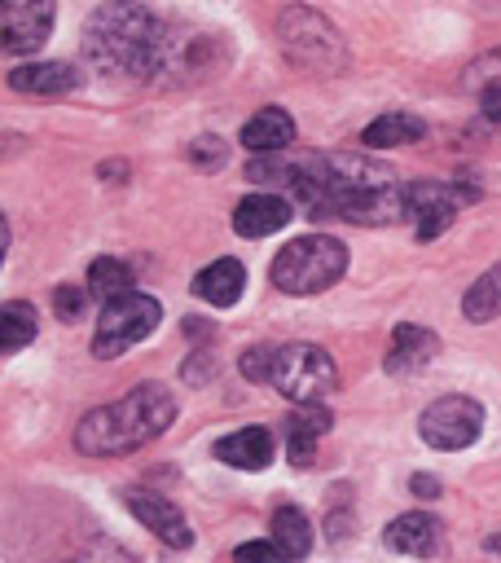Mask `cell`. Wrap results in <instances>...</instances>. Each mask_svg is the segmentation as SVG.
Wrapping results in <instances>:
<instances>
[{
  "instance_id": "obj_8",
  "label": "cell",
  "mask_w": 501,
  "mask_h": 563,
  "mask_svg": "<svg viewBox=\"0 0 501 563\" xmlns=\"http://www.w3.org/2000/svg\"><path fill=\"white\" fill-rule=\"evenodd\" d=\"M417 431L431 449L439 453H457V449H470L483 431V405L470 400V396H439L422 409L417 418Z\"/></svg>"
},
{
  "instance_id": "obj_3",
  "label": "cell",
  "mask_w": 501,
  "mask_h": 563,
  "mask_svg": "<svg viewBox=\"0 0 501 563\" xmlns=\"http://www.w3.org/2000/svg\"><path fill=\"white\" fill-rule=\"evenodd\" d=\"M176 418V396L163 383H136L123 400H110L79 418L75 449L88 457H123L158 440Z\"/></svg>"
},
{
  "instance_id": "obj_15",
  "label": "cell",
  "mask_w": 501,
  "mask_h": 563,
  "mask_svg": "<svg viewBox=\"0 0 501 563\" xmlns=\"http://www.w3.org/2000/svg\"><path fill=\"white\" fill-rule=\"evenodd\" d=\"M330 409L325 405H299L290 418H286V449H290V462L294 466H312L316 462V440L330 431Z\"/></svg>"
},
{
  "instance_id": "obj_28",
  "label": "cell",
  "mask_w": 501,
  "mask_h": 563,
  "mask_svg": "<svg viewBox=\"0 0 501 563\" xmlns=\"http://www.w3.org/2000/svg\"><path fill=\"white\" fill-rule=\"evenodd\" d=\"M189 158H193L198 167H215V163L224 158V141H220V136H198V141L189 145Z\"/></svg>"
},
{
  "instance_id": "obj_26",
  "label": "cell",
  "mask_w": 501,
  "mask_h": 563,
  "mask_svg": "<svg viewBox=\"0 0 501 563\" xmlns=\"http://www.w3.org/2000/svg\"><path fill=\"white\" fill-rule=\"evenodd\" d=\"M233 563H290L277 541H242L233 550Z\"/></svg>"
},
{
  "instance_id": "obj_22",
  "label": "cell",
  "mask_w": 501,
  "mask_h": 563,
  "mask_svg": "<svg viewBox=\"0 0 501 563\" xmlns=\"http://www.w3.org/2000/svg\"><path fill=\"white\" fill-rule=\"evenodd\" d=\"M127 290H132V268H127L123 260L101 255V260L88 264V295H97V299H119V295H127Z\"/></svg>"
},
{
  "instance_id": "obj_17",
  "label": "cell",
  "mask_w": 501,
  "mask_h": 563,
  "mask_svg": "<svg viewBox=\"0 0 501 563\" xmlns=\"http://www.w3.org/2000/svg\"><path fill=\"white\" fill-rule=\"evenodd\" d=\"M242 290H246V268H242V260H233V255L211 260V264L193 277V295H198V299H207V303H215V308L237 303V299H242Z\"/></svg>"
},
{
  "instance_id": "obj_25",
  "label": "cell",
  "mask_w": 501,
  "mask_h": 563,
  "mask_svg": "<svg viewBox=\"0 0 501 563\" xmlns=\"http://www.w3.org/2000/svg\"><path fill=\"white\" fill-rule=\"evenodd\" d=\"M461 88L466 92H492V88H501V48L497 53H483L479 62H470L466 66V75H461Z\"/></svg>"
},
{
  "instance_id": "obj_27",
  "label": "cell",
  "mask_w": 501,
  "mask_h": 563,
  "mask_svg": "<svg viewBox=\"0 0 501 563\" xmlns=\"http://www.w3.org/2000/svg\"><path fill=\"white\" fill-rule=\"evenodd\" d=\"M272 356H277V347L268 352V347H250V352H242V374L250 378V383H268V374H272Z\"/></svg>"
},
{
  "instance_id": "obj_12",
  "label": "cell",
  "mask_w": 501,
  "mask_h": 563,
  "mask_svg": "<svg viewBox=\"0 0 501 563\" xmlns=\"http://www.w3.org/2000/svg\"><path fill=\"white\" fill-rule=\"evenodd\" d=\"M387 545L409 559H435L444 550V523L426 510H409L387 523Z\"/></svg>"
},
{
  "instance_id": "obj_23",
  "label": "cell",
  "mask_w": 501,
  "mask_h": 563,
  "mask_svg": "<svg viewBox=\"0 0 501 563\" xmlns=\"http://www.w3.org/2000/svg\"><path fill=\"white\" fill-rule=\"evenodd\" d=\"M35 308L31 303H18V299H9L4 303V339H0V347L13 356V352H22L31 339H35Z\"/></svg>"
},
{
  "instance_id": "obj_18",
  "label": "cell",
  "mask_w": 501,
  "mask_h": 563,
  "mask_svg": "<svg viewBox=\"0 0 501 563\" xmlns=\"http://www.w3.org/2000/svg\"><path fill=\"white\" fill-rule=\"evenodd\" d=\"M215 457L237 471H264L272 462V431L268 427H242L215 444Z\"/></svg>"
},
{
  "instance_id": "obj_31",
  "label": "cell",
  "mask_w": 501,
  "mask_h": 563,
  "mask_svg": "<svg viewBox=\"0 0 501 563\" xmlns=\"http://www.w3.org/2000/svg\"><path fill=\"white\" fill-rule=\"evenodd\" d=\"M185 378H189V383H193V378H211V356H207V352H202V361L189 356V361H185Z\"/></svg>"
},
{
  "instance_id": "obj_24",
  "label": "cell",
  "mask_w": 501,
  "mask_h": 563,
  "mask_svg": "<svg viewBox=\"0 0 501 563\" xmlns=\"http://www.w3.org/2000/svg\"><path fill=\"white\" fill-rule=\"evenodd\" d=\"M461 312H466V321H492L497 312H501V286L483 273L470 290H466V299H461Z\"/></svg>"
},
{
  "instance_id": "obj_6",
  "label": "cell",
  "mask_w": 501,
  "mask_h": 563,
  "mask_svg": "<svg viewBox=\"0 0 501 563\" xmlns=\"http://www.w3.org/2000/svg\"><path fill=\"white\" fill-rule=\"evenodd\" d=\"M277 40L290 57V66L299 70H316V75H334L343 66V40L338 31L312 13V9H286L277 22Z\"/></svg>"
},
{
  "instance_id": "obj_14",
  "label": "cell",
  "mask_w": 501,
  "mask_h": 563,
  "mask_svg": "<svg viewBox=\"0 0 501 563\" xmlns=\"http://www.w3.org/2000/svg\"><path fill=\"white\" fill-rule=\"evenodd\" d=\"M290 216H294V211H290L286 198H277V194H246V198L233 207V229H237L242 238H268V233H277Z\"/></svg>"
},
{
  "instance_id": "obj_2",
  "label": "cell",
  "mask_w": 501,
  "mask_h": 563,
  "mask_svg": "<svg viewBox=\"0 0 501 563\" xmlns=\"http://www.w3.org/2000/svg\"><path fill=\"white\" fill-rule=\"evenodd\" d=\"M167 48H171V26L163 18H154L141 0H105L84 22L88 62L119 79L163 84Z\"/></svg>"
},
{
  "instance_id": "obj_21",
  "label": "cell",
  "mask_w": 501,
  "mask_h": 563,
  "mask_svg": "<svg viewBox=\"0 0 501 563\" xmlns=\"http://www.w3.org/2000/svg\"><path fill=\"white\" fill-rule=\"evenodd\" d=\"M272 541L281 545V554L290 563L294 559H308V550H312V523H308V515L299 506H277V515H272Z\"/></svg>"
},
{
  "instance_id": "obj_20",
  "label": "cell",
  "mask_w": 501,
  "mask_h": 563,
  "mask_svg": "<svg viewBox=\"0 0 501 563\" xmlns=\"http://www.w3.org/2000/svg\"><path fill=\"white\" fill-rule=\"evenodd\" d=\"M422 136H426V123H422L417 114H409V110H387V114H378V119L360 132V141H365L369 150L413 145V141H422Z\"/></svg>"
},
{
  "instance_id": "obj_9",
  "label": "cell",
  "mask_w": 501,
  "mask_h": 563,
  "mask_svg": "<svg viewBox=\"0 0 501 563\" xmlns=\"http://www.w3.org/2000/svg\"><path fill=\"white\" fill-rule=\"evenodd\" d=\"M470 198H479V189H475V185L409 180V185H404V216L417 224V238H422V242H431V238H439V233L453 224L457 207H461V202H470Z\"/></svg>"
},
{
  "instance_id": "obj_16",
  "label": "cell",
  "mask_w": 501,
  "mask_h": 563,
  "mask_svg": "<svg viewBox=\"0 0 501 563\" xmlns=\"http://www.w3.org/2000/svg\"><path fill=\"white\" fill-rule=\"evenodd\" d=\"M9 84L31 97H62V92L79 88V70L66 62H26V66L9 70Z\"/></svg>"
},
{
  "instance_id": "obj_11",
  "label": "cell",
  "mask_w": 501,
  "mask_h": 563,
  "mask_svg": "<svg viewBox=\"0 0 501 563\" xmlns=\"http://www.w3.org/2000/svg\"><path fill=\"white\" fill-rule=\"evenodd\" d=\"M123 506L141 519V528H149L163 545H176V550H185L189 541H193V532H189V523H185V515L176 510V501H167L163 493H145V488H127L123 493Z\"/></svg>"
},
{
  "instance_id": "obj_4",
  "label": "cell",
  "mask_w": 501,
  "mask_h": 563,
  "mask_svg": "<svg viewBox=\"0 0 501 563\" xmlns=\"http://www.w3.org/2000/svg\"><path fill=\"white\" fill-rule=\"evenodd\" d=\"M343 273H347V246L338 238H325V233H308V238L286 242L268 264V282L281 295H321Z\"/></svg>"
},
{
  "instance_id": "obj_1",
  "label": "cell",
  "mask_w": 501,
  "mask_h": 563,
  "mask_svg": "<svg viewBox=\"0 0 501 563\" xmlns=\"http://www.w3.org/2000/svg\"><path fill=\"white\" fill-rule=\"evenodd\" d=\"M294 202L312 220H347V224H396L404 216V185L387 163L365 154H316L294 163L290 180Z\"/></svg>"
},
{
  "instance_id": "obj_5",
  "label": "cell",
  "mask_w": 501,
  "mask_h": 563,
  "mask_svg": "<svg viewBox=\"0 0 501 563\" xmlns=\"http://www.w3.org/2000/svg\"><path fill=\"white\" fill-rule=\"evenodd\" d=\"M268 383L294 405H321L338 387V365L321 343H286L272 356Z\"/></svg>"
},
{
  "instance_id": "obj_10",
  "label": "cell",
  "mask_w": 501,
  "mask_h": 563,
  "mask_svg": "<svg viewBox=\"0 0 501 563\" xmlns=\"http://www.w3.org/2000/svg\"><path fill=\"white\" fill-rule=\"evenodd\" d=\"M53 0H4L0 22H4V53L9 57H31L44 48L53 31Z\"/></svg>"
},
{
  "instance_id": "obj_32",
  "label": "cell",
  "mask_w": 501,
  "mask_h": 563,
  "mask_svg": "<svg viewBox=\"0 0 501 563\" xmlns=\"http://www.w3.org/2000/svg\"><path fill=\"white\" fill-rule=\"evenodd\" d=\"M409 488H413L417 497H439V484H435L431 475H413V479H409Z\"/></svg>"
},
{
  "instance_id": "obj_34",
  "label": "cell",
  "mask_w": 501,
  "mask_h": 563,
  "mask_svg": "<svg viewBox=\"0 0 501 563\" xmlns=\"http://www.w3.org/2000/svg\"><path fill=\"white\" fill-rule=\"evenodd\" d=\"M488 277H492V282H497V286H501V264H497V268H492V273H488Z\"/></svg>"
},
{
  "instance_id": "obj_30",
  "label": "cell",
  "mask_w": 501,
  "mask_h": 563,
  "mask_svg": "<svg viewBox=\"0 0 501 563\" xmlns=\"http://www.w3.org/2000/svg\"><path fill=\"white\" fill-rule=\"evenodd\" d=\"M479 119H483L488 128H501V88L479 92Z\"/></svg>"
},
{
  "instance_id": "obj_13",
  "label": "cell",
  "mask_w": 501,
  "mask_h": 563,
  "mask_svg": "<svg viewBox=\"0 0 501 563\" xmlns=\"http://www.w3.org/2000/svg\"><path fill=\"white\" fill-rule=\"evenodd\" d=\"M237 141L250 150V154H281L290 141H294V119L281 110V106H264L259 114H250L237 132Z\"/></svg>"
},
{
  "instance_id": "obj_33",
  "label": "cell",
  "mask_w": 501,
  "mask_h": 563,
  "mask_svg": "<svg viewBox=\"0 0 501 563\" xmlns=\"http://www.w3.org/2000/svg\"><path fill=\"white\" fill-rule=\"evenodd\" d=\"M488 550H492V554H501V532H497V537H488Z\"/></svg>"
},
{
  "instance_id": "obj_7",
  "label": "cell",
  "mask_w": 501,
  "mask_h": 563,
  "mask_svg": "<svg viewBox=\"0 0 501 563\" xmlns=\"http://www.w3.org/2000/svg\"><path fill=\"white\" fill-rule=\"evenodd\" d=\"M158 321H163V303L154 295L127 290L119 299H105L101 303V317H97V330H92V356L110 361V356L127 352L132 343H141L145 334H154Z\"/></svg>"
},
{
  "instance_id": "obj_19",
  "label": "cell",
  "mask_w": 501,
  "mask_h": 563,
  "mask_svg": "<svg viewBox=\"0 0 501 563\" xmlns=\"http://www.w3.org/2000/svg\"><path fill=\"white\" fill-rule=\"evenodd\" d=\"M435 352H439V339L426 325H396L391 352H387V369L391 374H417L422 365H431Z\"/></svg>"
},
{
  "instance_id": "obj_29",
  "label": "cell",
  "mask_w": 501,
  "mask_h": 563,
  "mask_svg": "<svg viewBox=\"0 0 501 563\" xmlns=\"http://www.w3.org/2000/svg\"><path fill=\"white\" fill-rule=\"evenodd\" d=\"M53 308H57L62 321H75V317L84 312V290H75V286H57V290H53Z\"/></svg>"
}]
</instances>
